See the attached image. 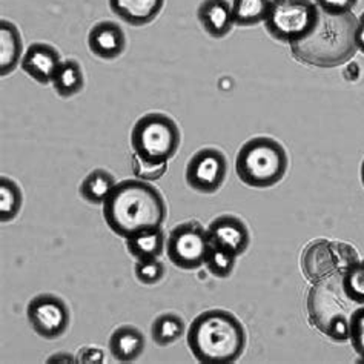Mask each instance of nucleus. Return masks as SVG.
I'll return each mask as SVG.
<instances>
[{
	"label": "nucleus",
	"mask_w": 364,
	"mask_h": 364,
	"mask_svg": "<svg viewBox=\"0 0 364 364\" xmlns=\"http://www.w3.org/2000/svg\"><path fill=\"white\" fill-rule=\"evenodd\" d=\"M28 321L33 331L42 338L55 340L62 337L70 326V309L54 294H41L28 303Z\"/></svg>",
	"instance_id": "10"
},
{
	"label": "nucleus",
	"mask_w": 364,
	"mask_h": 364,
	"mask_svg": "<svg viewBox=\"0 0 364 364\" xmlns=\"http://www.w3.org/2000/svg\"><path fill=\"white\" fill-rule=\"evenodd\" d=\"M358 0H315L321 11H326L329 14H344L352 13V8L357 5Z\"/></svg>",
	"instance_id": "30"
},
{
	"label": "nucleus",
	"mask_w": 364,
	"mask_h": 364,
	"mask_svg": "<svg viewBox=\"0 0 364 364\" xmlns=\"http://www.w3.org/2000/svg\"><path fill=\"white\" fill-rule=\"evenodd\" d=\"M117 181L107 169H94L85 177L80 185L82 197L92 205H103L109 197Z\"/></svg>",
	"instance_id": "20"
},
{
	"label": "nucleus",
	"mask_w": 364,
	"mask_h": 364,
	"mask_svg": "<svg viewBox=\"0 0 364 364\" xmlns=\"http://www.w3.org/2000/svg\"><path fill=\"white\" fill-rule=\"evenodd\" d=\"M127 247L128 252L137 262L156 260L165 251L166 238L161 228L149 229V231H143L132 235L131 238H127Z\"/></svg>",
	"instance_id": "19"
},
{
	"label": "nucleus",
	"mask_w": 364,
	"mask_h": 364,
	"mask_svg": "<svg viewBox=\"0 0 364 364\" xmlns=\"http://www.w3.org/2000/svg\"><path fill=\"white\" fill-rule=\"evenodd\" d=\"M271 0H234V22L240 26H252L266 21Z\"/></svg>",
	"instance_id": "23"
},
{
	"label": "nucleus",
	"mask_w": 364,
	"mask_h": 364,
	"mask_svg": "<svg viewBox=\"0 0 364 364\" xmlns=\"http://www.w3.org/2000/svg\"><path fill=\"white\" fill-rule=\"evenodd\" d=\"M54 357H55V358H50V360H48V361H50V363H53V361H55V360H57V361H59V360H62V358H57V355H54ZM59 357H66V355H63V353H62V355H59ZM65 360H66V361H73L71 355H70V357H66Z\"/></svg>",
	"instance_id": "33"
},
{
	"label": "nucleus",
	"mask_w": 364,
	"mask_h": 364,
	"mask_svg": "<svg viewBox=\"0 0 364 364\" xmlns=\"http://www.w3.org/2000/svg\"><path fill=\"white\" fill-rule=\"evenodd\" d=\"M79 361L82 363H102L103 361V352L100 349L94 348H85L79 353Z\"/></svg>",
	"instance_id": "31"
},
{
	"label": "nucleus",
	"mask_w": 364,
	"mask_h": 364,
	"mask_svg": "<svg viewBox=\"0 0 364 364\" xmlns=\"http://www.w3.org/2000/svg\"><path fill=\"white\" fill-rule=\"evenodd\" d=\"M357 308L358 304L353 303L343 289V274L315 283L308 295L311 324L338 343L349 340L350 317Z\"/></svg>",
	"instance_id": "4"
},
{
	"label": "nucleus",
	"mask_w": 364,
	"mask_h": 364,
	"mask_svg": "<svg viewBox=\"0 0 364 364\" xmlns=\"http://www.w3.org/2000/svg\"><path fill=\"white\" fill-rule=\"evenodd\" d=\"M287 154L282 143L269 137H255L246 141L235 160L237 176L251 188H271L284 177Z\"/></svg>",
	"instance_id": "5"
},
{
	"label": "nucleus",
	"mask_w": 364,
	"mask_h": 364,
	"mask_svg": "<svg viewBox=\"0 0 364 364\" xmlns=\"http://www.w3.org/2000/svg\"><path fill=\"white\" fill-rule=\"evenodd\" d=\"M22 51L23 43L16 25L8 21L0 22V74H11L22 63Z\"/></svg>",
	"instance_id": "18"
},
{
	"label": "nucleus",
	"mask_w": 364,
	"mask_h": 364,
	"mask_svg": "<svg viewBox=\"0 0 364 364\" xmlns=\"http://www.w3.org/2000/svg\"><path fill=\"white\" fill-rule=\"evenodd\" d=\"M165 0H109L114 14L134 26L151 23L160 14Z\"/></svg>",
	"instance_id": "16"
},
{
	"label": "nucleus",
	"mask_w": 364,
	"mask_h": 364,
	"mask_svg": "<svg viewBox=\"0 0 364 364\" xmlns=\"http://www.w3.org/2000/svg\"><path fill=\"white\" fill-rule=\"evenodd\" d=\"M23 203L22 191L14 180L2 177L0 180V220L2 223L13 222L21 213Z\"/></svg>",
	"instance_id": "24"
},
{
	"label": "nucleus",
	"mask_w": 364,
	"mask_h": 364,
	"mask_svg": "<svg viewBox=\"0 0 364 364\" xmlns=\"http://www.w3.org/2000/svg\"><path fill=\"white\" fill-rule=\"evenodd\" d=\"M166 213L160 191L143 180L120 181L103 203L105 222L123 238L161 228Z\"/></svg>",
	"instance_id": "1"
},
{
	"label": "nucleus",
	"mask_w": 364,
	"mask_h": 364,
	"mask_svg": "<svg viewBox=\"0 0 364 364\" xmlns=\"http://www.w3.org/2000/svg\"><path fill=\"white\" fill-rule=\"evenodd\" d=\"M145 335L134 326H120L112 332L109 338L111 355L117 361L129 363L137 360L145 350Z\"/></svg>",
	"instance_id": "17"
},
{
	"label": "nucleus",
	"mask_w": 364,
	"mask_h": 364,
	"mask_svg": "<svg viewBox=\"0 0 364 364\" xmlns=\"http://www.w3.org/2000/svg\"><path fill=\"white\" fill-rule=\"evenodd\" d=\"M349 340L358 355L364 358V306H358L352 314Z\"/></svg>",
	"instance_id": "29"
},
{
	"label": "nucleus",
	"mask_w": 364,
	"mask_h": 364,
	"mask_svg": "<svg viewBox=\"0 0 364 364\" xmlns=\"http://www.w3.org/2000/svg\"><path fill=\"white\" fill-rule=\"evenodd\" d=\"M360 262L358 254L348 243L318 238L311 242L301 254V269L311 283H320L332 275L344 274Z\"/></svg>",
	"instance_id": "8"
},
{
	"label": "nucleus",
	"mask_w": 364,
	"mask_h": 364,
	"mask_svg": "<svg viewBox=\"0 0 364 364\" xmlns=\"http://www.w3.org/2000/svg\"><path fill=\"white\" fill-rule=\"evenodd\" d=\"M343 289L353 303L364 306V262H357L343 274Z\"/></svg>",
	"instance_id": "26"
},
{
	"label": "nucleus",
	"mask_w": 364,
	"mask_h": 364,
	"mask_svg": "<svg viewBox=\"0 0 364 364\" xmlns=\"http://www.w3.org/2000/svg\"><path fill=\"white\" fill-rule=\"evenodd\" d=\"M188 346L193 355L206 364H228L242 357L246 332L235 315L223 309H210L191 324Z\"/></svg>",
	"instance_id": "3"
},
{
	"label": "nucleus",
	"mask_w": 364,
	"mask_h": 364,
	"mask_svg": "<svg viewBox=\"0 0 364 364\" xmlns=\"http://www.w3.org/2000/svg\"><path fill=\"white\" fill-rule=\"evenodd\" d=\"M152 340L156 341L159 346H169L174 344L181 338L185 333V321L177 314H161L160 317L156 318L151 328Z\"/></svg>",
	"instance_id": "22"
},
{
	"label": "nucleus",
	"mask_w": 364,
	"mask_h": 364,
	"mask_svg": "<svg viewBox=\"0 0 364 364\" xmlns=\"http://www.w3.org/2000/svg\"><path fill=\"white\" fill-rule=\"evenodd\" d=\"M132 171L134 176H136L139 180L143 181H156L165 176V172L168 171V161H149L141 159L137 156L136 152L132 154Z\"/></svg>",
	"instance_id": "27"
},
{
	"label": "nucleus",
	"mask_w": 364,
	"mask_h": 364,
	"mask_svg": "<svg viewBox=\"0 0 364 364\" xmlns=\"http://www.w3.org/2000/svg\"><path fill=\"white\" fill-rule=\"evenodd\" d=\"M180 129L171 117L160 112L146 114L131 132V146L137 156L149 161H168L180 146Z\"/></svg>",
	"instance_id": "6"
},
{
	"label": "nucleus",
	"mask_w": 364,
	"mask_h": 364,
	"mask_svg": "<svg viewBox=\"0 0 364 364\" xmlns=\"http://www.w3.org/2000/svg\"><path fill=\"white\" fill-rule=\"evenodd\" d=\"M136 279L143 284H157L165 277V266L156 258V260L137 262L136 264Z\"/></svg>",
	"instance_id": "28"
},
{
	"label": "nucleus",
	"mask_w": 364,
	"mask_h": 364,
	"mask_svg": "<svg viewBox=\"0 0 364 364\" xmlns=\"http://www.w3.org/2000/svg\"><path fill=\"white\" fill-rule=\"evenodd\" d=\"M51 83L60 97H73V95L83 90L85 77L82 66L77 63V60H62Z\"/></svg>",
	"instance_id": "21"
},
{
	"label": "nucleus",
	"mask_w": 364,
	"mask_h": 364,
	"mask_svg": "<svg viewBox=\"0 0 364 364\" xmlns=\"http://www.w3.org/2000/svg\"><path fill=\"white\" fill-rule=\"evenodd\" d=\"M228 174V161L222 151L205 148L196 152L186 166L188 185L202 194H214Z\"/></svg>",
	"instance_id": "11"
},
{
	"label": "nucleus",
	"mask_w": 364,
	"mask_h": 364,
	"mask_svg": "<svg viewBox=\"0 0 364 364\" xmlns=\"http://www.w3.org/2000/svg\"><path fill=\"white\" fill-rule=\"evenodd\" d=\"M198 21L209 36L225 37L235 25L232 5L228 0H205L198 6Z\"/></svg>",
	"instance_id": "15"
},
{
	"label": "nucleus",
	"mask_w": 364,
	"mask_h": 364,
	"mask_svg": "<svg viewBox=\"0 0 364 364\" xmlns=\"http://www.w3.org/2000/svg\"><path fill=\"white\" fill-rule=\"evenodd\" d=\"M361 181H363V185H364V160H363V165H361Z\"/></svg>",
	"instance_id": "34"
},
{
	"label": "nucleus",
	"mask_w": 364,
	"mask_h": 364,
	"mask_svg": "<svg viewBox=\"0 0 364 364\" xmlns=\"http://www.w3.org/2000/svg\"><path fill=\"white\" fill-rule=\"evenodd\" d=\"M209 247L208 229L196 220L185 222L172 229L168 242V258L180 269L193 271L205 264V257Z\"/></svg>",
	"instance_id": "9"
},
{
	"label": "nucleus",
	"mask_w": 364,
	"mask_h": 364,
	"mask_svg": "<svg viewBox=\"0 0 364 364\" xmlns=\"http://www.w3.org/2000/svg\"><path fill=\"white\" fill-rule=\"evenodd\" d=\"M209 242L235 257L242 255L251 242L246 225L235 215H220L208 228Z\"/></svg>",
	"instance_id": "12"
},
{
	"label": "nucleus",
	"mask_w": 364,
	"mask_h": 364,
	"mask_svg": "<svg viewBox=\"0 0 364 364\" xmlns=\"http://www.w3.org/2000/svg\"><path fill=\"white\" fill-rule=\"evenodd\" d=\"M357 45H358V50H361L364 53V13H363V16L360 17V21H358Z\"/></svg>",
	"instance_id": "32"
},
{
	"label": "nucleus",
	"mask_w": 364,
	"mask_h": 364,
	"mask_svg": "<svg viewBox=\"0 0 364 364\" xmlns=\"http://www.w3.org/2000/svg\"><path fill=\"white\" fill-rule=\"evenodd\" d=\"M88 46L94 55L103 60H114L124 51L127 39L122 28L111 21L99 22L88 34Z\"/></svg>",
	"instance_id": "14"
},
{
	"label": "nucleus",
	"mask_w": 364,
	"mask_h": 364,
	"mask_svg": "<svg viewBox=\"0 0 364 364\" xmlns=\"http://www.w3.org/2000/svg\"><path fill=\"white\" fill-rule=\"evenodd\" d=\"M237 257L229 254L225 249L218 247L209 242L208 252L205 257V266L208 267V271L218 277V279H226L232 274L234 266H235Z\"/></svg>",
	"instance_id": "25"
},
{
	"label": "nucleus",
	"mask_w": 364,
	"mask_h": 364,
	"mask_svg": "<svg viewBox=\"0 0 364 364\" xmlns=\"http://www.w3.org/2000/svg\"><path fill=\"white\" fill-rule=\"evenodd\" d=\"M358 18L353 13H318L312 30L291 45L294 59L317 68H335L355 55Z\"/></svg>",
	"instance_id": "2"
},
{
	"label": "nucleus",
	"mask_w": 364,
	"mask_h": 364,
	"mask_svg": "<svg viewBox=\"0 0 364 364\" xmlns=\"http://www.w3.org/2000/svg\"><path fill=\"white\" fill-rule=\"evenodd\" d=\"M320 13L312 0H271L266 30L274 39L292 43L308 34Z\"/></svg>",
	"instance_id": "7"
},
{
	"label": "nucleus",
	"mask_w": 364,
	"mask_h": 364,
	"mask_svg": "<svg viewBox=\"0 0 364 364\" xmlns=\"http://www.w3.org/2000/svg\"><path fill=\"white\" fill-rule=\"evenodd\" d=\"M60 54L48 43H33L22 57V70L42 85L51 83L60 65Z\"/></svg>",
	"instance_id": "13"
}]
</instances>
